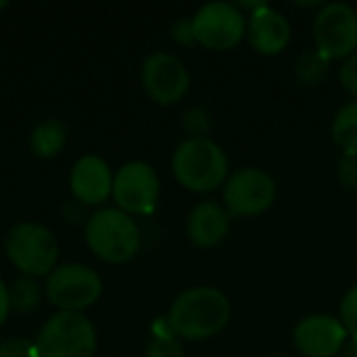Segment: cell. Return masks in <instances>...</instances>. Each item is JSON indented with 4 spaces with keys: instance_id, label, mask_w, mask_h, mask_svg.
Instances as JSON below:
<instances>
[{
    "instance_id": "6da1fadb",
    "label": "cell",
    "mask_w": 357,
    "mask_h": 357,
    "mask_svg": "<svg viewBox=\"0 0 357 357\" xmlns=\"http://www.w3.org/2000/svg\"><path fill=\"white\" fill-rule=\"evenodd\" d=\"M230 316V301L220 289L195 287L176 297L167 314V324L178 339L205 341L222 333Z\"/></svg>"
},
{
    "instance_id": "7a4b0ae2",
    "label": "cell",
    "mask_w": 357,
    "mask_h": 357,
    "mask_svg": "<svg viewBox=\"0 0 357 357\" xmlns=\"http://www.w3.org/2000/svg\"><path fill=\"white\" fill-rule=\"evenodd\" d=\"M172 169L186 190L209 192L228 180V157L209 136L186 138L172 157Z\"/></svg>"
},
{
    "instance_id": "3957f363",
    "label": "cell",
    "mask_w": 357,
    "mask_h": 357,
    "mask_svg": "<svg viewBox=\"0 0 357 357\" xmlns=\"http://www.w3.org/2000/svg\"><path fill=\"white\" fill-rule=\"evenodd\" d=\"M86 245L107 264H126L140 251V228L132 215L117 207L94 211L86 222Z\"/></svg>"
},
{
    "instance_id": "277c9868",
    "label": "cell",
    "mask_w": 357,
    "mask_h": 357,
    "mask_svg": "<svg viewBox=\"0 0 357 357\" xmlns=\"http://www.w3.org/2000/svg\"><path fill=\"white\" fill-rule=\"evenodd\" d=\"M4 251L8 261L27 278L48 276L56 268L59 243L54 234L33 222L15 224L4 241Z\"/></svg>"
},
{
    "instance_id": "5b68a950",
    "label": "cell",
    "mask_w": 357,
    "mask_h": 357,
    "mask_svg": "<svg viewBox=\"0 0 357 357\" xmlns=\"http://www.w3.org/2000/svg\"><path fill=\"white\" fill-rule=\"evenodd\" d=\"M98 337L94 324L77 312H56L38 333V357H94Z\"/></svg>"
},
{
    "instance_id": "8992f818",
    "label": "cell",
    "mask_w": 357,
    "mask_h": 357,
    "mask_svg": "<svg viewBox=\"0 0 357 357\" xmlns=\"http://www.w3.org/2000/svg\"><path fill=\"white\" fill-rule=\"evenodd\" d=\"M44 293L48 303L59 312L84 314V310L100 299L102 278L84 264H63L46 276Z\"/></svg>"
},
{
    "instance_id": "52a82bcc",
    "label": "cell",
    "mask_w": 357,
    "mask_h": 357,
    "mask_svg": "<svg viewBox=\"0 0 357 357\" xmlns=\"http://www.w3.org/2000/svg\"><path fill=\"white\" fill-rule=\"evenodd\" d=\"M192 31L207 50H230L247 36V19L232 2H207L192 15Z\"/></svg>"
},
{
    "instance_id": "ba28073f",
    "label": "cell",
    "mask_w": 357,
    "mask_h": 357,
    "mask_svg": "<svg viewBox=\"0 0 357 357\" xmlns=\"http://www.w3.org/2000/svg\"><path fill=\"white\" fill-rule=\"evenodd\" d=\"M316 50L328 59H349L357 52V10L347 2L324 4L314 19Z\"/></svg>"
},
{
    "instance_id": "9c48e42d",
    "label": "cell",
    "mask_w": 357,
    "mask_h": 357,
    "mask_svg": "<svg viewBox=\"0 0 357 357\" xmlns=\"http://www.w3.org/2000/svg\"><path fill=\"white\" fill-rule=\"evenodd\" d=\"M276 201L274 178L259 167H243L224 184V207L230 218H251L268 211Z\"/></svg>"
},
{
    "instance_id": "30bf717a",
    "label": "cell",
    "mask_w": 357,
    "mask_h": 357,
    "mask_svg": "<svg viewBox=\"0 0 357 357\" xmlns=\"http://www.w3.org/2000/svg\"><path fill=\"white\" fill-rule=\"evenodd\" d=\"M161 182L157 172L146 161L123 163L113 178V201L128 215H146L155 209Z\"/></svg>"
},
{
    "instance_id": "8fae6325",
    "label": "cell",
    "mask_w": 357,
    "mask_h": 357,
    "mask_svg": "<svg viewBox=\"0 0 357 357\" xmlns=\"http://www.w3.org/2000/svg\"><path fill=\"white\" fill-rule=\"evenodd\" d=\"M140 79L146 94L157 105H176L190 88V73L186 65L176 54L163 50H157L144 59Z\"/></svg>"
},
{
    "instance_id": "7c38bea8",
    "label": "cell",
    "mask_w": 357,
    "mask_h": 357,
    "mask_svg": "<svg viewBox=\"0 0 357 357\" xmlns=\"http://www.w3.org/2000/svg\"><path fill=\"white\" fill-rule=\"evenodd\" d=\"M293 341L305 357H335L347 345L349 335L339 318L328 314H314L295 326Z\"/></svg>"
},
{
    "instance_id": "4fadbf2b",
    "label": "cell",
    "mask_w": 357,
    "mask_h": 357,
    "mask_svg": "<svg viewBox=\"0 0 357 357\" xmlns=\"http://www.w3.org/2000/svg\"><path fill=\"white\" fill-rule=\"evenodd\" d=\"M113 172L98 155L79 157L69 174V188L73 197L86 205H100L113 192Z\"/></svg>"
},
{
    "instance_id": "5bb4252c",
    "label": "cell",
    "mask_w": 357,
    "mask_h": 357,
    "mask_svg": "<svg viewBox=\"0 0 357 357\" xmlns=\"http://www.w3.org/2000/svg\"><path fill=\"white\" fill-rule=\"evenodd\" d=\"M291 23L289 19L272 8L270 4H264L255 8L247 19V38L255 52L259 54H278L282 52L291 42Z\"/></svg>"
},
{
    "instance_id": "9a60e30c",
    "label": "cell",
    "mask_w": 357,
    "mask_h": 357,
    "mask_svg": "<svg viewBox=\"0 0 357 357\" xmlns=\"http://www.w3.org/2000/svg\"><path fill=\"white\" fill-rule=\"evenodd\" d=\"M230 220L232 218L224 205L215 201H203L188 213L186 234L197 247L213 249L228 236Z\"/></svg>"
},
{
    "instance_id": "2e32d148",
    "label": "cell",
    "mask_w": 357,
    "mask_h": 357,
    "mask_svg": "<svg viewBox=\"0 0 357 357\" xmlns=\"http://www.w3.org/2000/svg\"><path fill=\"white\" fill-rule=\"evenodd\" d=\"M67 142V128L59 119H46L38 123L29 134V149L40 159L56 157Z\"/></svg>"
},
{
    "instance_id": "e0dca14e",
    "label": "cell",
    "mask_w": 357,
    "mask_h": 357,
    "mask_svg": "<svg viewBox=\"0 0 357 357\" xmlns=\"http://www.w3.org/2000/svg\"><path fill=\"white\" fill-rule=\"evenodd\" d=\"M333 140L343 153H357V100L345 102L333 119Z\"/></svg>"
},
{
    "instance_id": "ac0fdd59",
    "label": "cell",
    "mask_w": 357,
    "mask_h": 357,
    "mask_svg": "<svg viewBox=\"0 0 357 357\" xmlns=\"http://www.w3.org/2000/svg\"><path fill=\"white\" fill-rule=\"evenodd\" d=\"M8 297H10V310H15L17 314H29L40 305L42 289L33 278L21 276L8 287Z\"/></svg>"
},
{
    "instance_id": "d6986e66",
    "label": "cell",
    "mask_w": 357,
    "mask_h": 357,
    "mask_svg": "<svg viewBox=\"0 0 357 357\" xmlns=\"http://www.w3.org/2000/svg\"><path fill=\"white\" fill-rule=\"evenodd\" d=\"M295 71H297V77L305 86H316L328 73V59H324L318 50L316 52H303L297 59Z\"/></svg>"
},
{
    "instance_id": "ffe728a7",
    "label": "cell",
    "mask_w": 357,
    "mask_h": 357,
    "mask_svg": "<svg viewBox=\"0 0 357 357\" xmlns=\"http://www.w3.org/2000/svg\"><path fill=\"white\" fill-rule=\"evenodd\" d=\"M144 357H184V347L172 328L165 333H155L151 343L146 345Z\"/></svg>"
},
{
    "instance_id": "44dd1931",
    "label": "cell",
    "mask_w": 357,
    "mask_h": 357,
    "mask_svg": "<svg viewBox=\"0 0 357 357\" xmlns=\"http://www.w3.org/2000/svg\"><path fill=\"white\" fill-rule=\"evenodd\" d=\"M182 126L188 134V138H197V136H207L209 128H211V115L201 109V107H192L184 113Z\"/></svg>"
},
{
    "instance_id": "7402d4cb",
    "label": "cell",
    "mask_w": 357,
    "mask_h": 357,
    "mask_svg": "<svg viewBox=\"0 0 357 357\" xmlns=\"http://www.w3.org/2000/svg\"><path fill=\"white\" fill-rule=\"evenodd\" d=\"M339 320L345 326L347 335L351 339H357V284L347 291V295L341 301L339 307Z\"/></svg>"
},
{
    "instance_id": "603a6c76",
    "label": "cell",
    "mask_w": 357,
    "mask_h": 357,
    "mask_svg": "<svg viewBox=\"0 0 357 357\" xmlns=\"http://www.w3.org/2000/svg\"><path fill=\"white\" fill-rule=\"evenodd\" d=\"M337 176L343 186L356 188L357 186V153H343L339 159Z\"/></svg>"
},
{
    "instance_id": "cb8c5ba5",
    "label": "cell",
    "mask_w": 357,
    "mask_h": 357,
    "mask_svg": "<svg viewBox=\"0 0 357 357\" xmlns=\"http://www.w3.org/2000/svg\"><path fill=\"white\" fill-rule=\"evenodd\" d=\"M339 79H341V86L357 98V52L351 54L349 59L343 61L341 65V71H339Z\"/></svg>"
},
{
    "instance_id": "d4e9b609",
    "label": "cell",
    "mask_w": 357,
    "mask_h": 357,
    "mask_svg": "<svg viewBox=\"0 0 357 357\" xmlns=\"http://www.w3.org/2000/svg\"><path fill=\"white\" fill-rule=\"evenodd\" d=\"M172 40L178 42V44H182V46L197 44L195 31H192V19H178L172 25Z\"/></svg>"
},
{
    "instance_id": "484cf974",
    "label": "cell",
    "mask_w": 357,
    "mask_h": 357,
    "mask_svg": "<svg viewBox=\"0 0 357 357\" xmlns=\"http://www.w3.org/2000/svg\"><path fill=\"white\" fill-rule=\"evenodd\" d=\"M0 357H31V345L25 339H8L0 343Z\"/></svg>"
},
{
    "instance_id": "4316f807",
    "label": "cell",
    "mask_w": 357,
    "mask_h": 357,
    "mask_svg": "<svg viewBox=\"0 0 357 357\" xmlns=\"http://www.w3.org/2000/svg\"><path fill=\"white\" fill-rule=\"evenodd\" d=\"M10 314V297H8V287L4 284V280L0 278V326L6 322Z\"/></svg>"
},
{
    "instance_id": "83f0119b",
    "label": "cell",
    "mask_w": 357,
    "mask_h": 357,
    "mask_svg": "<svg viewBox=\"0 0 357 357\" xmlns=\"http://www.w3.org/2000/svg\"><path fill=\"white\" fill-rule=\"evenodd\" d=\"M343 357H357V339H351L347 341V345L343 347Z\"/></svg>"
},
{
    "instance_id": "f1b7e54d",
    "label": "cell",
    "mask_w": 357,
    "mask_h": 357,
    "mask_svg": "<svg viewBox=\"0 0 357 357\" xmlns=\"http://www.w3.org/2000/svg\"><path fill=\"white\" fill-rule=\"evenodd\" d=\"M6 6H8V2H6V0H0V13H2V10H4Z\"/></svg>"
},
{
    "instance_id": "f546056e",
    "label": "cell",
    "mask_w": 357,
    "mask_h": 357,
    "mask_svg": "<svg viewBox=\"0 0 357 357\" xmlns=\"http://www.w3.org/2000/svg\"><path fill=\"white\" fill-rule=\"evenodd\" d=\"M268 357H284V356H268Z\"/></svg>"
}]
</instances>
